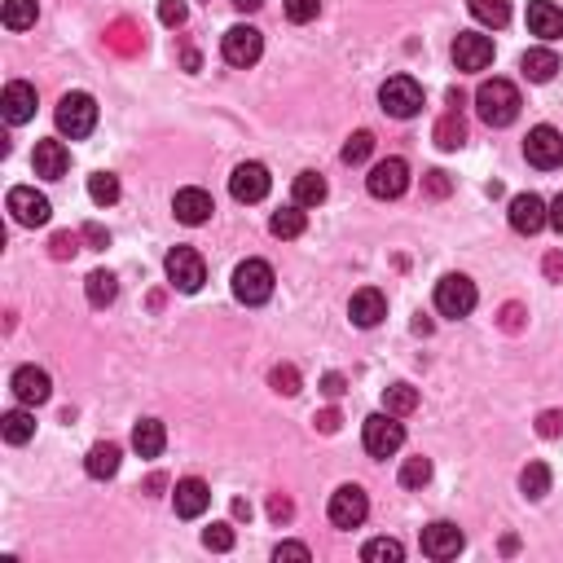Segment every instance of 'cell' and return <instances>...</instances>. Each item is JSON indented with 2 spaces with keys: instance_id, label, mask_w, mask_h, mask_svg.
I'll list each match as a JSON object with an SVG mask.
<instances>
[{
  "instance_id": "1",
  "label": "cell",
  "mask_w": 563,
  "mask_h": 563,
  "mask_svg": "<svg viewBox=\"0 0 563 563\" xmlns=\"http://www.w3.org/2000/svg\"><path fill=\"white\" fill-rule=\"evenodd\" d=\"M476 110L489 128H511L520 119V88L511 80H484L476 88Z\"/></svg>"
},
{
  "instance_id": "2",
  "label": "cell",
  "mask_w": 563,
  "mask_h": 563,
  "mask_svg": "<svg viewBox=\"0 0 563 563\" xmlns=\"http://www.w3.org/2000/svg\"><path fill=\"white\" fill-rule=\"evenodd\" d=\"M234 300L247 308H260L273 300V269L264 260H242L234 269Z\"/></svg>"
},
{
  "instance_id": "3",
  "label": "cell",
  "mask_w": 563,
  "mask_h": 563,
  "mask_svg": "<svg viewBox=\"0 0 563 563\" xmlns=\"http://www.w3.org/2000/svg\"><path fill=\"white\" fill-rule=\"evenodd\" d=\"M163 269H168V282L181 295L203 291V282H207V264H203V256H198L194 247H172L168 260H163Z\"/></svg>"
},
{
  "instance_id": "4",
  "label": "cell",
  "mask_w": 563,
  "mask_h": 563,
  "mask_svg": "<svg viewBox=\"0 0 563 563\" xmlns=\"http://www.w3.org/2000/svg\"><path fill=\"white\" fill-rule=\"evenodd\" d=\"M93 128H97V102L88 93H66L58 102V132L71 141H80Z\"/></svg>"
},
{
  "instance_id": "5",
  "label": "cell",
  "mask_w": 563,
  "mask_h": 563,
  "mask_svg": "<svg viewBox=\"0 0 563 563\" xmlns=\"http://www.w3.org/2000/svg\"><path fill=\"white\" fill-rule=\"evenodd\" d=\"M330 524L335 528H361L370 515V498L361 484H339L335 493H330V506H326Z\"/></svg>"
},
{
  "instance_id": "6",
  "label": "cell",
  "mask_w": 563,
  "mask_h": 563,
  "mask_svg": "<svg viewBox=\"0 0 563 563\" xmlns=\"http://www.w3.org/2000/svg\"><path fill=\"white\" fill-rule=\"evenodd\" d=\"M379 102L392 119H414L418 110H423V88H418L414 75H392V80L379 88Z\"/></svg>"
},
{
  "instance_id": "7",
  "label": "cell",
  "mask_w": 563,
  "mask_h": 563,
  "mask_svg": "<svg viewBox=\"0 0 563 563\" xmlns=\"http://www.w3.org/2000/svg\"><path fill=\"white\" fill-rule=\"evenodd\" d=\"M361 440H366L370 458H392L405 445V427L396 423V414H370L366 427H361Z\"/></svg>"
},
{
  "instance_id": "8",
  "label": "cell",
  "mask_w": 563,
  "mask_h": 563,
  "mask_svg": "<svg viewBox=\"0 0 563 563\" xmlns=\"http://www.w3.org/2000/svg\"><path fill=\"white\" fill-rule=\"evenodd\" d=\"M476 282L462 278V273H449V278L436 282V313L440 317H467L476 308Z\"/></svg>"
},
{
  "instance_id": "9",
  "label": "cell",
  "mask_w": 563,
  "mask_h": 563,
  "mask_svg": "<svg viewBox=\"0 0 563 563\" xmlns=\"http://www.w3.org/2000/svg\"><path fill=\"white\" fill-rule=\"evenodd\" d=\"M524 159L533 163V168H542V172H555L563 163V132L550 128V124H537L533 132H528V141H524Z\"/></svg>"
},
{
  "instance_id": "10",
  "label": "cell",
  "mask_w": 563,
  "mask_h": 563,
  "mask_svg": "<svg viewBox=\"0 0 563 563\" xmlns=\"http://www.w3.org/2000/svg\"><path fill=\"white\" fill-rule=\"evenodd\" d=\"M366 190L374 194V198H401L405 190H410V163L405 159H379L370 168V176H366Z\"/></svg>"
},
{
  "instance_id": "11",
  "label": "cell",
  "mask_w": 563,
  "mask_h": 563,
  "mask_svg": "<svg viewBox=\"0 0 563 563\" xmlns=\"http://www.w3.org/2000/svg\"><path fill=\"white\" fill-rule=\"evenodd\" d=\"M273 190V176L264 163H238L234 176H229V194L238 198V203H264Z\"/></svg>"
},
{
  "instance_id": "12",
  "label": "cell",
  "mask_w": 563,
  "mask_h": 563,
  "mask_svg": "<svg viewBox=\"0 0 563 563\" xmlns=\"http://www.w3.org/2000/svg\"><path fill=\"white\" fill-rule=\"evenodd\" d=\"M220 53H225L229 66H256L264 53V36L256 27H229L220 36Z\"/></svg>"
},
{
  "instance_id": "13",
  "label": "cell",
  "mask_w": 563,
  "mask_h": 563,
  "mask_svg": "<svg viewBox=\"0 0 563 563\" xmlns=\"http://www.w3.org/2000/svg\"><path fill=\"white\" fill-rule=\"evenodd\" d=\"M418 546H423V555H427V559H458V550L467 546V537H462V528H458V524L436 520V524H427V528H423Z\"/></svg>"
},
{
  "instance_id": "14",
  "label": "cell",
  "mask_w": 563,
  "mask_h": 563,
  "mask_svg": "<svg viewBox=\"0 0 563 563\" xmlns=\"http://www.w3.org/2000/svg\"><path fill=\"white\" fill-rule=\"evenodd\" d=\"M9 212H14L18 225L36 229V225H49L53 207H49V198H44L40 190H31V185H14V190H9Z\"/></svg>"
},
{
  "instance_id": "15",
  "label": "cell",
  "mask_w": 563,
  "mask_h": 563,
  "mask_svg": "<svg viewBox=\"0 0 563 563\" xmlns=\"http://www.w3.org/2000/svg\"><path fill=\"white\" fill-rule=\"evenodd\" d=\"M546 225H550V207L537 194H515L511 198V229L515 234L533 238V234H542Z\"/></svg>"
},
{
  "instance_id": "16",
  "label": "cell",
  "mask_w": 563,
  "mask_h": 563,
  "mask_svg": "<svg viewBox=\"0 0 563 563\" xmlns=\"http://www.w3.org/2000/svg\"><path fill=\"white\" fill-rule=\"evenodd\" d=\"M9 392L18 396V405H31V410H36V405H44L53 396V383L40 366H18L14 379H9Z\"/></svg>"
},
{
  "instance_id": "17",
  "label": "cell",
  "mask_w": 563,
  "mask_h": 563,
  "mask_svg": "<svg viewBox=\"0 0 563 563\" xmlns=\"http://www.w3.org/2000/svg\"><path fill=\"white\" fill-rule=\"evenodd\" d=\"M454 62H458V71H484V66H493V40L480 36V31H458Z\"/></svg>"
},
{
  "instance_id": "18",
  "label": "cell",
  "mask_w": 563,
  "mask_h": 563,
  "mask_svg": "<svg viewBox=\"0 0 563 563\" xmlns=\"http://www.w3.org/2000/svg\"><path fill=\"white\" fill-rule=\"evenodd\" d=\"M172 212L181 225H207L216 212V203H212V194L207 190H198V185H190V190H176L172 198Z\"/></svg>"
},
{
  "instance_id": "19",
  "label": "cell",
  "mask_w": 563,
  "mask_h": 563,
  "mask_svg": "<svg viewBox=\"0 0 563 563\" xmlns=\"http://www.w3.org/2000/svg\"><path fill=\"white\" fill-rule=\"evenodd\" d=\"M348 317H352V322H357L361 330L379 326L383 317H388V295L374 291V286H361V291L348 300Z\"/></svg>"
},
{
  "instance_id": "20",
  "label": "cell",
  "mask_w": 563,
  "mask_h": 563,
  "mask_svg": "<svg viewBox=\"0 0 563 563\" xmlns=\"http://www.w3.org/2000/svg\"><path fill=\"white\" fill-rule=\"evenodd\" d=\"M31 168H36V176H44V181H62V176L71 172V150H66L62 141H36Z\"/></svg>"
},
{
  "instance_id": "21",
  "label": "cell",
  "mask_w": 563,
  "mask_h": 563,
  "mask_svg": "<svg viewBox=\"0 0 563 563\" xmlns=\"http://www.w3.org/2000/svg\"><path fill=\"white\" fill-rule=\"evenodd\" d=\"M172 506H176V515H181V520H198V515L212 506V489H207L203 480H181L172 489Z\"/></svg>"
},
{
  "instance_id": "22",
  "label": "cell",
  "mask_w": 563,
  "mask_h": 563,
  "mask_svg": "<svg viewBox=\"0 0 563 563\" xmlns=\"http://www.w3.org/2000/svg\"><path fill=\"white\" fill-rule=\"evenodd\" d=\"M0 110H5V119L9 124H27V119H36V88L31 84H22V80H14V84H5V97H0Z\"/></svg>"
},
{
  "instance_id": "23",
  "label": "cell",
  "mask_w": 563,
  "mask_h": 563,
  "mask_svg": "<svg viewBox=\"0 0 563 563\" xmlns=\"http://www.w3.org/2000/svg\"><path fill=\"white\" fill-rule=\"evenodd\" d=\"M528 31L542 40H559L563 36V9L555 0H528Z\"/></svg>"
},
{
  "instance_id": "24",
  "label": "cell",
  "mask_w": 563,
  "mask_h": 563,
  "mask_svg": "<svg viewBox=\"0 0 563 563\" xmlns=\"http://www.w3.org/2000/svg\"><path fill=\"white\" fill-rule=\"evenodd\" d=\"M119 458H124V454H119L115 440H97V445L88 449V458H84V471L93 480H110L119 471Z\"/></svg>"
},
{
  "instance_id": "25",
  "label": "cell",
  "mask_w": 563,
  "mask_h": 563,
  "mask_svg": "<svg viewBox=\"0 0 563 563\" xmlns=\"http://www.w3.org/2000/svg\"><path fill=\"white\" fill-rule=\"evenodd\" d=\"M163 445H168V432H163L159 418H141V423L132 427V449H137L141 458H159Z\"/></svg>"
},
{
  "instance_id": "26",
  "label": "cell",
  "mask_w": 563,
  "mask_h": 563,
  "mask_svg": "<svg viewBox=\"0 0 563 563\" xmlns=\"http://www.w3.org/2000/svg\"><path fill=\"white\" fill-rule=\"evenodd\" d=\"M520 71L528 75L533 84H546V80H555V71H559V58H555V49H528L524 58H520Z\"/></svg>"
},
{
  "instance_id": "27",
  "label": "cell",
  "mask_w": 563,
  "mask_h": 563,
  "mask_svg": "<svg viewBox=\"0 0 563 563\" xmlns=\"http://www.w3.org/2000/svg\"><path fill=\"white\" fill-rule=\"evenodd\" d=\"M291 194H295V207H317V203H326V176L322 172H300L295 176V185H291Z\"/></svg>"
},
{
  "instance_id": "28",
  "label": "cell",
  "mask_w": 563,
  "mask_h": 563,
  "mask_svg": "<svg viewBox=\"0 0 563 563\" xmlns=\"http://www.w3.org/2000/svg\"><path fill=\"white\" fill-rule=\"evenodd\" d=\"M27 410H9L5 418H0V436H5V445H27V440L36 436V418H31Z\"/></svg>"
},
{
  "instance_id": "29",
  "label": "cell",
  "mask_w": 563,
  "mask_h": 563,
  "mask_svg": "<svg viewBox=\"0 0 563 563\" xmlns=\"http://www.w3.org/2000/svg\"><path fill=\"white\" fill-rule=\"evenodd\" d=\"M84 291H88V304L93 308H110L115 304V295H119V282H115V273L97 269V273H88L84 278Z\"/></svg>"
},
{
  "instance_id": "30",
  "label": "cell",
  "mask_w": 563,
  "mask_h": 563,
  "mask_svg": "<svg viewBox=\"0 0 563 563\" xmlns=\"http://www.w3.org/2000/svg\"><path fill=\"white\" fill-rule=\"evenodd\" d=\"M467 9H471V18L493 27V31H502L506 22H511V5H506V0H467Z\"/></svg>"
},
{
  "instance_id": "31",
  "label": "cell",
  "mask_w": 563,
  "mask_h": 563,
  "mask_svg": "<svg viewBox=\"0 0 563 563\" xmlns=\"http://www.w3.org/2000/svg\"><path fill=\"white\" fill-rule=\"evenodd\" d=\"M520 489H524L528 502H542L546 498V493H550V467H546V462H528V467L520 471Z\"/></svg>"
},
{
  "instance_id": "32",
  "label": "cell",
  "mask_w": 563,
  "mask_h": 563,
  "mask_svg": "<svg viewBox=\"0 0 563 563\" xmlns=\"http://www.w3.org/2000/svg\"><path fill=\"white\" fill-rule=\"evenodd\" d=\"M304 207H282V212H273V220H269V234L273 238H300L304 234Z\"/></svg>"
},
{
  "instance_id": "33",
  "label": "cell",
  "mask_w": 563,
  "mask_h": 563,
  "mask_svg": "<svg viewBox=\"0 0 563 563\" xmlns=\"http://www.w3.org/2000/svg\"><path fill=\"white\" fill-rule=\"evenodd\" d=\"M432 137H436V146H440V150H458L462 141H467V124H462V115H458V110H449V115L440 119Z\"/></svg>"
},
{
  "instance_id": "34",
  "label": "cell",
  "mask_w": 563,
  "mask_h": 563,
  "mask_svg": "<svg viewBox=\"0 0 563 563\" xmlns=\"http://www.w3.org/2000/svg\"><path fill=\"white\" fill-rule=\"evenodd\" d=\"M88 198L97 207H115L119 203V176L115 172H93L88 176Z\"/></svg>"
},
{
  "instance_id": "35",
  "label": "cell",
  "mask_w": 563,
  "mask_h": 563,
  "mask_svg": "<svg viewBox=\"0 0 563 563\" xmlns=\"http://www.w3.org/2000/svg\"><path fill=\"white\" fill-rule=\"evenodd\" d=\"M36 14H40V5L36 0H5V27L9 31H27V27H36Z\"/></svg>"
},
{
  "instance_id": "36",
  "label": "cell",
  "mask_w": 563,
  "mask_h": 563,
  "mask_svg": "<svg viewBox=\"0 0 563 563\" xmlns=\"http://www.w3.org/2000/svg\"><path fill=\"white\" fill-rule=\"evenodd\" d=\"M361 559L366 563H401L405 546L396 542V537H374V542H366V550H361Z\"/></svg>"
},
{
  "instance_id": "37",
  "label": "cell",
  "mask_w": 563,
  "mask_h": 563,
  "mask_svg": "<svg viewBox=\"0 0 563 563\" xmlns=\"http://www.w3.org/2000/svg\"><path fill=\"white\" fill-rule=\"evenodd\" d=\"M383 405H388V414L405 418V414H414V410H418V392L410 388V383H392L388 396H383Z\"/></svg>"
},
{
  "instance_id": "38",
  "label": "cell",
  "mask_w": 563,
  "mask_h": 563,
  "mask_svg": "<svg viewBox=\"0 0 563 563\" xmlns=\"http://www.w3.org/2000/svg\"><path fill=\"white\" fill-rule=\"evenodd\" d=\"M370 154H374V132H366V128H361V132H352V137L344 141V163H348V168H357V163H366Z\"/></svg>"
},
{
  "instance_id": "39",
  "label": "cell",
  "mask_w": 563,
  "mask_h": 563,
  "mask_svg": "<svg viewBox=\"0 0 563 563\" xmlns=\"http://www.w3.org/2000/svg\"><path fill=\"white\" fill-rule=\"evenodd\" d=\"M427 480H432V462H427V458H405V467H401V484H405V489H423Z\"/></svg>"
},
{
  "instance_id": "40",
  "label": "cell",
  "mask_w": 563,
  "mask_h": 563,
  "mask_svg": "<svg viewBox=\"0 0 563 563\" xmlns=\"http://www.w3.org/2000/svg\"><path fill=\"white\" fill-rule=\"evenodd\" d=\"M269 383H273V392L295 396V392H300V370H295V366H273L269 370Z\"/></svg>"
},
{
  "instance_id": "41",
  "label": "cell",
  "mask_w": 563,
  "mask_h": 563,
  "mask_svg": "<svg viewBox=\"0 0 563 563\" xmlns=\"http://www.w3.org/2000/svg\"><path fill=\"white\" fill-rule=\"evenodd\" d=\"M282 5H286V18L300 22V27H304V22H313L317 14H322V0H282Z\"/></svg>"
},
{
  "instance_id": "42",
  "label": "cell",
  "mask_w": 563,
  "mask_h": 563,
  "mask_svg": "<svg viewBox=\"0 0 563 563\" xmlns=\"http://www.w3.org/2000/svg\"><path fill=\"white\" fill-rule=\"evenodd\" d=\"M203 546L207 550H220V555H225V550H234V528H229V524H212L203 533Z\"/></svg>"
},
{
  "instance_id": "43",
  "label": "cell",
  "mask_w": 563,
  "mask_h": 563,
  "mask_svg": "<svg viewBox=\"0 0 563 563\" xmlns=\"http://www.w3.org/2000/svg\"><path fill=\"white\" fill-rule=\"evenodd\" d=\"M185 14H190V9H185V0H163V5H159L163 27H181V22H185Z\"/></svg>"
},
{
  "instance_id": "44",
  "label": "cell",
  "mask_w": 563,
  "mask_h": 563,
  "mask_svg": "<svg viewBox=\"0 0 563 563\" xmlns=\"http://www.w3.org/2000/svg\"><path fill=\"white\" fill-rule=\"evenodd\" d=\"M49 251H53V260H66V256H75V251H80V238H75V234H53Z\"/></svg>"
},
{
  "instance_id": "45",
  "label": "cell",
  "mask_w": 563,
  "mask_h": 563,
  "mask_svg": "<svg viewBox=\"0 0 563 563\" xmlns=\"http://www.w3.org/2000/svg\"><path fill=\"white\" fill-rule=\"evenodd\" d=\"M537 432H542L546 440H555V436H563V414H559V410H546L542 418H537Z\"/></svg>"
},
{
  "instance_id": "46",
  "label": "cell",
  "mask_w": 563,
  "mask_h": 563,
  "mask_svg": "<svg viewBox=\"0 0 563 563\" xmlns=\"http://www.w3.org/2000/svg\"><path fill=\"white\" fill-rule=\"evenodd\" d=\"M84 242H93V251H106L110 247V234L102 225H84Z\"/></svg>"
},
{
  "instance_id": "47",
  "label": "cell",
  "mask_w": 563,
  "mask_h": 563,
  "mask_svg": "<svg viewBox=\"0 0 563 563\" xmlns=\"http://www.w3.org/2000/svg\"><path fill=\"white\" fill-rule=\"evenodd\" d=\"M273 559H313V555H308V546H300V542H282L273 550Z\"/></svg>"
},
{
  "instance_id": "48",
  "label": "cell",
  "mask_w": 563,
  "mask_h": 563,
  "mask_svg": "<svg viewBox=\"0 0 563 563\" xmlns=\"http://www.w3.org/2000/svg\"><path fill=\"white\" fill-rule=\"evenodd\" d=\"M427 194H432V198H445V194H449V176H445V172H427Z\"/></svg>"
},
{
  "instance_id": "49",
  "label": "cell",
  "mask_w": 563,
  "mask_h": 563,
  "mask_svg": "<svg viewBox=\"0 0 563 563\" xmlns=\"http://www.w3.org/2000/svg\"><path fill=\"white\" fill-rule=\"evenodd\" d=\"M546 278L563 282V251H550V256H546Z\"/></svg>"
},
{
  "instance_id": "50",
  "label": "cell",
  "mask_w": 563,
  "mask_h": 563,
  "mask_svg": "<svg viewBox=\"0 0 563 563\" xmlns=\"http://www.w3.org/2000/svg\"><path fill=\"white\" fill-rule=\"evenodd\" d=\"M322 392L330 396V401H335V396H344V374H326V379H322Z\"/></svg>"
},
{
  "instance_id": "51",
  "label": "cell",
  "mask_w": 563,
  "mask_h": 563,
  "mask_svg": "<svg viewBox=\"0 0 563 563\" xmlns=\"http://www.w3.org/2000/svg\"><path fill=\"white\" fill-rule=\"evenodd\" d=\"M550 207V229H555V234H563V194L555 198V203H546Z\"/></svg>"
},
{
  "instance_id": "52",
  "label": "cell",
  "mask_w": 563,
  "mask_h": 563,
  "mask_svg": "<svg viewBox=\"0 0 563 563\" xmlns=\"http://www.w3.org/2000/svg\"><path fill=\"white\" fill-rule=\"evenodd\" d=\"M269 515H273L278 524H282V520H291V502H286V498H273V502H269Z\"/></svg>"
},
{
  "instance_id": "53",
  "label": "cell",
  "mask_w": 563,
  "mask_h": 563,
  "mask_svg": "<svg viewBox=\"0 0 563 563\" xmlns=\"http://www.w3.org/2000/svg\"><path fill=\"white\" fill-rule=\"evenodd\" d=\"M317 427L330 436V432H339V410H326V414H317Z\"/></svg>"
},
{
  "instance_id": "54",
  "label": "cell",
  "mask_w": 563,
  "mask_h": 563,
  "mask_svg": "<svg viewBox=\"0 0 563 563\" xmlns=\"http://www.w3.org/2000/svg\"><path fill=\"white\" fill-rule=\"evenodd\" d=\"M234 5H238V9H242V14H256V9H260V5H264V0H234Z\"/></svg>"
}]
</instances>
